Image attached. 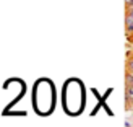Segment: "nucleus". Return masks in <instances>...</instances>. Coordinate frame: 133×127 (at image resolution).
Instances as JSON below:
<instances>
[{"mask_svg": "<svg viewBox=\"0 0 133 127\" xmlns=\"http://www.w3.org/2000/svg\"><path fill=\"white\" fill-rule=\"evenodd\" d=\"M127 13H128V15H131V16H133V5L127 7Z\"/></svg>", "mask_w": 133, "mask_h": 127, "instance_id": "20e7f679", "label": "nucleus"}, {"mask_svg": "<svg viewBox=\"0 0 133 127\" xmlns=\"http://www.w3.org/2000/svg\"><path fill=\"white\" fill-rule=\"evenodd\" d=\"M128 39H130V41L133 43V34H128Z\"/></svg>", "mask_w": 133, "mask_h": 127, "instance_id": "423d86ee", "label": "nucleus"}, {"mask_svg": "<svg viewBox=\"0 0 133 127\" xmlns=\"http://www.w3.org/2000/svg\"><path fill=\"white\" fill-rule=\"evenodd\" d=\"M131 34H133V33H131Z\"/></svg>", "mask_w": 133, "mask_h": 127, "instance_id": "0eeeda50", "label": "nucleus"}, {"mask_svg": "<svg viewBox=\"0 0 133 127\" xmlns=\"http://www.w3.org/2000/svg\"><path fill=\"white\" fill-rule=\"evenodd\" d=\"M127 70L128 72H133V56L128 57V61H127Z\"/></svg>", "mask_w": 133, "mask_h": 127, "instance_id": "7ed1b4c3", "label": "nucleus"}, {"mask_svg": "<svg viewBox=\"0 0 133 127\" xmlns=\"http://www.w3.org/2000/svg\"><path fill=\"white\" fill-rule=\"evenodd\" d=\"M125 99H127V106L133 104V86H127V90H125Z\"/></svg>", "mask_w": 133, "mask_h": 127, "instance_id": "f257e3e1", "label": "nucleus"}, {"mask_svg": "<svg viewBox=\"0 0 133 127\" xmlns=\"http://www.w3.org/2000/svg\"><path fill=\"white\" fill-rule=\"evenodd\" d=\"M125 83H127V86H133V72H128L125 73Z\"/></svg>", "mask_w": 133, "mask_h": 127, "instance_id": "f03ea898", "label": "nucleus"}, {"mask_svg": "<svg viewBox=\"0 0 133 127\" xmlns=\"http://www.w3.org/2000/svg\"><path fill=\"white\" fill-rule=\"evenodd\" d=\"M133 5V0H125V7H130Z\"/></svg>", "mask_w": 133, "mask_h": 127, "instance_id": "39448f33", "label": "nucleus"}]
</instances>
